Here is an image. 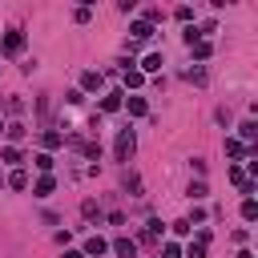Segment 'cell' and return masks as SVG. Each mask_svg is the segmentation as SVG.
<instances>
[{
  "instance_id": "cell-1",
  "label": "cell",
  "mask_w": 258,
  "mask_h": 258,
  "mask_svg": "<svg viewBox=\"0 0 258 258\" xmlns=\"http://www.w3.org/2000/svg\"><path fill=\"white\" fill-rule=\"evenodd\" d=\"M133 149H137L133 129H121V133H117V161H129V157H133Z\"/></svg>"
},
{
  "instance_id": "cell-2",
  "label": "cell",
  "mask_w": 258,
  "mask_h": 258,
  "mask_svg": "<svg viewBox=\"0 0 258 258\" xmlns=\"http://www.w3.org/2000/svg\"><path fill=\"white\" fill-rule=\"evenodd\" d=\"M20 48H24V32H20V28H8V32H4V52L16 56Z\"/></svg>"
},
{
  "instance_id": "cell-3",
  "label": "cell",
  "mask_w": 258,
  "mask_h": 258,
  "mask_svg": "<svg viewBox=\"0 0 258 258\" xmlns=\"http://www.w3.org/2000/svg\"><path fill=\"white\" fill-rule=\"evenodd\" d=\"M113 254H117V258H137V242H133V238H117V242H113Z\"/></svg>"
},
{
  "instance_id": "cell-4",
  "label": "cell",
  "mask_w": 258,
  "mask_h": 258,
  "mask_svg": "<svg viewBox=\"0 0 258 258\" xmlns=\"http://www.w3.org/2000/svg\"><path fill=\"white\" fill-rule=\"evenodd\" d=\"M129 32H133V40H149V36H153V24H149V20H133Z\"/></svg>"
},
{
  "instance_id": "cell-5",
  "label": "cell",
  "mask_w": 258,
  "mask_h": 258,
  "mask_svg": "<svg viewBox=\"0 0 258 258\" xmlns=\"http://www.w3.org/2000/svg\"><path fill=\"white\" fill-rule=\"evenodd\" d=\"M105 250H109V246H105V238H97V234H93V238L85 242V254H93V258H101Z\"/></svg>"
},
{
  "instance_id": "cell-6",
  "label": "cell",
  "mask_w": 258,
  "mask_h": 258,
  "mask_svg": "<svg viewBox=\"0 0 258 258\" xmlns=\"http://www.w3.org/2000/svg\"><path fill=\"white\" fill-rule=\"evenodd\" d=\"M101 85H105V81H101V73H85V77H81V89H89V93H97Z\"/></svg>"
},
{
  "instance_id": "cell-7",
  "label": "cell",
  "mask_w": 258,
  "mask_h": 258,
  "mask_svg": "<svg viewBox=\"0 0 258 258\" xmlns=\"http://www.w3.org/2000/svg\"><path fill=\"white\" fill-rule=\"evenodd\" d=\"M125 105H129V113H133V117H145V113H149V105H145V97H129Z\"/></svg>"
},
{
  "instance_id": "cell-8",
  "label": "cell",
  "mask_w": 258,
  "mask_h": 258,
  "mask_svg": "<svg viewBox=\"0 0 258 258\" xmlns=\"http://www.w3.org/2000/svg\"><path fill=\"white\" fill-rule=\"evenodd\" d=\"M40 141H44V149H60V145H64V133H56V129H48V133H44Z\"/></svg>"
},
{
  "instance_id": "cell-9",
  "label": "cell",
  "mask_w": 258,
  "mask_h": 258,
  "mask_svg": "<svg viewBox=\"0 0 258 258\" xmlns=\"http://www.w3.org/2000/svg\"><path fill=\"white\" fill-rule=\"evenodd\" d=\"M52 185H56V181H52V177L44 173V177H40V181L32 185V194H36V198H48V194H52Z\"/></svg>"
},
{
  "instance_id": "cell-10",
  "label": "cell",
  "mask_w": 258,
  "mask_h": 258,
  "mask_svg": "<svg viewBox=\"0 0 258 258\" xmlns=\"http://www.w3.org/2000/svg\"><path fill=\"white\" fill-rule=\"evenodd\" d=\"M161 69V52H149L145 60H141V73H157Z\"/></svg>"
},
{
  "instance_id": "cell-11",
  "label": "cell",
  "mask_w": 258,
  "mask_h": 258,
  "mask_svg": "<svg viewBox=\"0 0 258 258\" xmlns=\"http://www.w3.org/2000/svg\"><path fill=\"white\" fill-rule=\"evenodd\" d=\"M101 109H105V113H117V109H121V93H105Z\"/></svg>"
},
{
  "instance_id": "cell-12",
  "label": "cell",
  "mask_w": 258,
  "mask_h": 258,
  "mask_svg": "<svg viewBox=\"0 0 258 258\" xmlns=\"http://www.w3.org/2000/svg\"><path fill=\"white\" fill-rule=\"evenodd\" d=\"M0 157H4V161H8V165H20V161H24V157H20V149H16V145H4V149H0Z\"/></svg>"
},
{
  "instance_id": "cell-13",
  "label": "cell",
  "mask_w": 258,
  "mask_h": 258,
  "mask_svg": "<svg viewBox=\"0 0 258 258\" xmlns=\"http://www.w3.org/2000/svg\"><path fill=\"white\" fill-rule=\"evenodd\" d=\"M157 238H161V222L149 218V222H145V242H157Z\"/></svg>"
},
{
  "instance_id": "cell-14",
  "label": "cell",
  "mask_w": 258,
  "mask_h": 258,
  "mask_svg": "<svg viewBox=\"0 0 258 258\" xmlns=\"http://www.w3.org/2000/svg\"><path fill=\"white\" fill-rule=\"evenodd\" d=\"M189 48H194V56H198V60H206V56L214 52V44H210V40H198V44H189Z\"/></svg>"
},
{
  "instance_id": "cell-15",
  "label": "cell",
  "mask_w": 258,
  "mask_h": 258,
  "mask_svg": "<svg viewBox=\"0 0 258 258\" xmlns=\"http://www.w3.org/2000/svg\"><path fill=\"white\" fill-rule=\"evenodd\" d=\"M141 81H145V73H141V69H125V85H129V89H137Z\"/></svg>"
},
{
  "instance_id": "cell-16",
  "label": "cell",
  "mask_w": 258,
  "mask_h": 258,
  "mask_svg": "<svg viewBox=\"0 0 258 258\" xmlns=\"http://www.w3.org/2000/svg\"><path fill=\"white\" fill-rule=\"evenodd\" d=\"M4 133H8V141H20V137H24L28 129H24L20 121H12V125H4Z\"/></svg>"
},
{
  "instance_id": "cell-17",
  "label": "cell",
  "mask_w": 258,
  "mask_h": 258,
  "mask_svg": "<svg viewBox=\"0 0 258 258\" xmlns=\"http://www.w3.org/2000/svg\"><path fill=\"white\" fill-rule=\"evenodd\" d=\"M8 185H12V189H24V185H28V173H24V169H12Z\"/></svg>"
},
{
  "instance_id": "cell-18",
  "label": "cell",
  "mask_w": 258,
  "mask_h": 258,
  "mask_svg": "<svg viewBox=\"0 0 258 258\" xmlns=\"http://www.w3.org/2000/svg\"><path fill=\"white\" fill-rule=\"evenodd\" d=\"M242 218H246V222H254V218H258V202H254V198H246V202H242Z\"/></svg>"
},
{
  "instance_id": "cell-19",
  "label": "cell",
  "mask_w": 258,
  "mask_h": 258,
  "mask_svg": "<svg viewBox=\"0 0 258 258\" xmlns=\"http://www.w3.org/2000/svg\"><path fill=\"white\" fill-rule=\"evenodd\" d=\"M226 153H230V157H242V153H246V145H242V141H234V137H230V141H226Z\"/></svg>"
},
{
  "instance_id": "cell-20",
  "label": "cell",
  "mask_w": 258,
  "mask_h": 258,
  "mask_svg": "<svg viewBox=\"0 0 258 258\" xmlns=\"http://www.w3.org/2000/svg\"><path fill=\"white\" fill-rule=\"evenodd\" d=\"M185 81H194V85H206V69H189V73H185Z\"/></svg>"
},
{
  "instance_id": "cell-21",
  "label": "cell",
  "mask_w": 258,
  "mask_h": 258,
  "mask_svg": "<svg viewBox=\"0 0 258 258\" xmlns=\"http://www.w3.org/2000/svg\"><path fill=\"white\" fill-rule=\"evenodd\" d=\"M254 137H258V125L246 121V125H242V141H254Z\"/></svg>"
},
{
  "instance_id": "cell-22",
  "label": "cell",
  "mask_w": 258,
  "mask_h": 258,
  "mask_svg": "<svg viewBox=\"0 0 258 258\" xmlns=\"http://www.w3.org/2000/svg\"><path fill=\"white\" fill-rule=\"evenodd\" d=\"M125 189H133V194H141V177H137V173H125Z\"/></svg>"
},
{
  "instance_id": "cell-23",
  "label": "cell",
  "mask_w": 258,
  "mask_h": 258,
  "mask_svg": "<svg viewBox=\"0 0 258 258\" xmlns=\"http://www.w3.org/2000/svg\"><path fill=\"white\" fill-rule=\"evenodd\" d=\"M189 198L202 202V198H206V181H194V185H189Z\"/></svg>"
},
{
  "instance_id": "cell-24",
  "label": "cell",
  "mask_w": 258,
  "mask_h": 258,
  "mask_svg": "<svg viewBox=\"0 0 258 258\" xmlns=\"http://www.w3.org/2000/svg\"><path fill=\"white\" fill-rule=\"evenodd\" d=\"M185 258H206V246H202V242H189V250H185Z\"/></svg>"
},
{
  "instance_id": "cell-25",
  "label": "cell",
  "mask_w": 258,
  "mask_h": 258,
  "mask_svg": "<svg viewBox=\"0 0 258 258\" xmlns=\"http://www.w3.org/2000/svg\"><path fill=\"white\" fill-rule=\"evenodd\" d=\"M89 16H93V8H77V12H73V20H77V24H89Z\"/></svg>"
},
{
  "instance_id": "cell-26",
  "label": "cell",
  "mask_w": 258,
  "mask_h": 258,
  "mask_svg": "<svg viewBox=\"0 0 258 258\" xmlns=\"http://www.w3.org/2000/svg\"><path fill=\"white\" fill-rule=\"evenodd\" d=\"M36 169H44V173H48V169H52V157H48V153H36Z\"/></svg>"
},
{
  "instance_id": "cell-27",
  "label": "cell",
  "mask_w": 258,
  "mask_h": 258,
  "mask_svg": "<svg viewBox=\"0 0 258 258\" xmlns=\"http://www.w3.org/2000/svg\"><path fill=\"white\" fill-rule=\"evenodd\" d=\"M161 254H165V258H181V246H177V242H165V250H161Z\"/></svg>"
},
{
  "instance_id": "cell-28",
  "label": "cell",
  "mask_w": 258,
  "mask_h": 258,
  "mask_svg": "<svg viewBox=\"0 0 258 258\" xmlns=\"http://www.w3.org/2000/svg\"><path fill=\"white\" fill-rule=\"evenodd\" d=\"M64 258H85V254H81V250H69V254H64Z\"/></svg>"
},
{
  "instance_id": "cell-29",
  "label": "cell",
  "mask_w": 258,
  "mask_h": 258,
  "mask_svg": "<svg viewBox=\"0 0 258 258\" xmlns=\"http://www.w3.org/2000/svg\"><path fill=\"white\" fill-rule=\"evenodd\" d=\"M238 258H254V254H250V250H242V254H238Z\"/></svg>"
},
{
  "instance_id": "cell-30",
  "label": "cell",
  "mask_w": 258,
  "mask_h": 258,
  "mask_svg": "<svg viewBox=\"0 0 258 258\" xmlns=\"http://www.w3.org/2000/svg\"><path fill=\"white\" fill-rule=\"evenodd\" d=\"M0 133H4V121H0Z\"/></svg>"
},
{
  "instance_id": "cell-31",
  "label": "cell",
  "mask_w": 258,
  "mask_h": 258,
  "mask_svg": "<svg viewBox=\"0 0 258 258\" xmlns=\"http://www.w3.org/2000/svg\"><path fill=\"white\" fill-rule=\"evenodd\" d=\"M0 185H4V177H0Z\"/></svg>"
}]
</instances>
